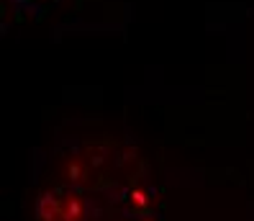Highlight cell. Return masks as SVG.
Returning a JSON list of instances; mask_svg holds the SVG:
<instances>
[{
	"instance_id": "cell-1",
	"label": "cell",
	"mask_w": 254,
	"mask_h": 221,
	"mask_svg": "<svg viewBox=\"0 0 254 221\" xmlns=\"http://www.w3.org/2000/svg\"><path fill=\"white\" fill-rule=\"evenodd\" d=\"M36 221H159V188L136 147L85 139L57 157Z\"/></svg>"
},
{
	"instance_id": "cell-2",
	"label": "cell",
	"mask_w": 254,
	"mask_h": 221,
	"mask_svg": "<svg viewBox=\"0 0 254 221\" xmlns=\"http://www.w3.org/2000/svg\"><path fill=\"white\" fill-rule=\"evenodd\" d=\"M54 3L57 0H10V8H13V16L18 18H36Z\"/></svg>"
}]
</instances>
